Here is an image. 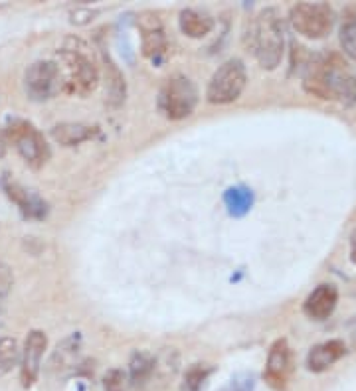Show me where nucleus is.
<instances>
[{
  "mask_svg": "<svg viewBox=\"0 0 356 391\" xmlns=\"http://www.w3.org/2000/svg\"><path fill=\"white\" fill-rule=\"evenodd\" d=\"M246 46L264 70H275L285 52V26L275 8L257 12L246 32Z\"/></svg>",
  "mask_w": 356,
  "mask_h": 391,
  "instance_id": "7ed1b4c3",
  "label": "nucleus"
},
{
  "mask_svg": "<svg viewBox=\"0 0 356 391\" xmlns=\"http://www.w3.org/2000/svg\"><path fill=\"white\" fill-rule=\"evenodd\" d=\"M246 81V66L239 59H228L212 75L206 89V99L214 105L234 103L241 95Z\"/></svg>",
  "mask_w": 356,
  "mask_h": 391,
  "instance_id": "0eeeda50",
  "label": "nucleus"
},
{
  "mask_svg": "<svg viewBox=\"0 0 356 391\" xmlns=\"http://www.w3.org/2000/svg\"><path fill=\"white\" fill-rule=\"evenodd\" d=\"M157 372V360L147 352H137L129 363V376L133 383H145Z\"/></svg>",
  "mask_w": 356,
  "mask_h": 391,
  "instance_id": "a211bd4d",
  "label": "nucleus"
},
{
  "mask_svg": "<svg viewBox=\"0 0 356 391\" xmlns=\"http://www.w3.org/2000/svg\"><path fill=\"white\" fill-rule=\"evenodd\" d=\"M97 134V127H89L83 123H61L52 129V139L61 146H75L91 141Z\"/></svg>",
  "mask_w": 356,
  "mask_h": 391,
  "instance_id": "4468645a",
  "label": "nucleus"
},
{
  "mask_svg": "<svg viewBox=\"0 0 356 391\" xmlns=\"http://www.w3.org/2000/svg\"><path fill=\"white\" fill-rule=\"evenodd\" d=\"M339 303V292L333 285H321L313 290L305 301V314L313 320H325L333 314L335 306Z\"/></svg>",
  "mask_w": 356,
  "mask_h": 391,
  "instance_id": "9b49d317",
  "label": "nucleus"
},
{
  "mask_svg": "<svg viewBox=\"0 0 356 391\" xmlns=\"http://www.w3.org/2000/svg\"><path fill=\"white\" fill-rule=\"evenodd\" d=\"M56 66L61 79V91L70 95L86 97L93 93V89L99 83L97 63L88 43H83L81 40L70 38L63 43V48L58 52Z\"/></svg>",
  "mask_w": 356,
  "mask_h": 391,
  "instance_id": "f257e3e1",
  "label": "nucleus"
},
{
  "mask_svg": "<svg viewBox=\"0 0 356 391\" xmlns=\"http://www.w3.org/2000/svg\"><path fill=\"white\" fill-rule=\"evenodd\" d=\"M46 346H48V338L42 330H32L26 336L24 350H22V356H20V363H22L20 365V377H22L24 388H30L38 379Z\"/></svg>",
  "mask_w": 356,
  "mask_h": 391,
  "instance_id": "1a4fd4ad",
  "label": "nucleus"
},
{
  "mask_svg": "<svg viewBox=\"0 0 356 391\" xmlns=\"http://www.w3.org/2000/svg\"><path fill=\"white\" fill-rule=\"evenodd\" d=\"M4 190H6L8 198L22 210L24 216L38 217V219L46 216V203L40 200L38 194L30 192V190L16 184V182H10L8 178L4 180Z\"/></svg>",
  "mask_w": 356,
  "mask_h": 391,
  "instance_id": "f8f14e48",
  "label": "nucleus"
},
{
  "mask_svg": "<svg viewBox=\"0 0 356 391\" xmlns=\"http://www.w3.org/2000/svg\"><path fill=\"white\" fill-rule=\"evenodd\" d=\"M12 287H14V273L6 263L0 261V299H4Z\"/></svg>",
  "mask_w": 356,
  "mask_h": 391,
  "instance_id": "393cba45",
  "label": "nucleus"
},
{
  "mask_svg": "<svg viewBox=\"0 0 356 391\" xmlns=\"http://www.w3.org/2000/svg\"><path fill=\"white\" fill-rule=\"evenodd\" d=\"M103 73H105V95L107 103L111 107H119L125 101V77L119 72V68L113 63V59L107 54L103 56Z\"/></svg>",
  "mask_w": 356,
  "mask_h": 391,
  "instance_id": "dca6fc26",
  "label": "nucleus"
},
{
  "mask_svg": "<svg viewBox=\"0 0 356 391\" xmlns=\"http://www.w3.org/2000/svg\"><path fill=\"white\" fill-rule=\"evenodd\" d=\"M291 365H293L291 350L285 340H277L269 350V358H267L266 379L269 381V385H273L277 390L285 388V381L291 374Z\"/></svg>",
  "mask_w": 356,
  "mask_h": 391,
  "instance_id": "9d476101",
  "label": "nucleus"
},
{
  "mask_svg": "<svg viewBox=\"0 0 356 391\" xmlns=\"http://www.w3.org/2000/svg\"><path fill=\"white\" fill-rule=\"evenodd\" d=\"M4 141L14 145L18 154L28 162L32 168H40L50 159V146L44 134L28 121L12 119L4 127Z\"/></svg>",
  "mask_w": 356,
  "mask_h": 391,
  "instance_id": "20e7f679",
  "label": "nucleus"
},
{
  "mask_svg": "<svg viewBox=\"0 0 356 391\" xmlns=\"http://www.w3.org/2000/svg\"><path fill=\"white\" fill-rule=\"evenodd\" d=\"M0 301H2V299H0Z\"/></svg>",
  "mask_w": 356,
  "mask_h": 391,
  "instance_id": "bb28decb",
  "label": "nucleus"
},
{
  "mask_svg": "<svg viewBox=\"0 0 356 391\" xmlns=\"http://www.w3.org/2000/svg\"><path fill=\"white\" fill-rule=\"evenodd\" d=\"M178 24H180V30H182L184 36H188V38H204L214 28V18L206 14V12H202V10L188 8V10L180 12Z\"/></svg>",
  "mask_w": 356,
  "mask_h": 391,
  "instance_id": "2eb2a0df",
  "label": "nucleus"
},
{
  "mask_svg": "<svg viewBox=\"0 0 356 391\" xmlns=\"http://www.w3.org/2000/svg\"><path fill=\"white\" fill-rule=\"evenodd\" d=\"M20 356H22V350L14 338L2 336L0 338V374L12 372V368H16V363L20 362Z\"/></svg>",
  "mask_w": 356,
  "mask_h": 391,
  "instance_id": "6ab92c4d",
  "label": "nucleus"
},
{
  "mask_svg": "<svg viewBox=\"0 0 356 391\" xmlns=\"http://www.w3.org/2000/svg\"><path fill=\"white\" fill-rule=\"evenodd\" d=\"M341 48L348 58L356 59V16L348 18L341 28Z\"/></svg>",
  "mask_w": 356,
  "mask_h": 391,
  "instance_id": "5701e85b",
  "label": "nucleus"
},
{
  "mask_svg": "<svg viewBox=\"0 0 356 391\" xmlns=\"http://www.w3.org/2000/svg\"><path fill=\"white\" fill-rule=\"evenodd\" d=\"M208 376H210V368H206L204 363H194L192 368H188V372L184 376L182 391H200Z\"/></svg>",
  "mask_w": 356,
  "mask_h": 391,
  "instance_id": "4be33fe9",
  "label": "nucleus"
},
{
  "mask_svg": "<svg viewBox=\"0 0 356 391\" xmlns=\"http://www.w3.org/2000/svg\"><path fill=\"white\" fill-rule=\"evenodd\" d=\"M77 350H79V344H77L75 336L68 338L66 342L58 344L56 352H54V356H52L50 365H52V368H59V370L72 365V362L75 360V356H77Z\"/></svg>",
  "mask_w": 356,
  "mask_h": 391,
  "instance_id": "aec40b11",
  "label": "nucleus"
},
{
  "mask_svg": "<svg viewBox=\"0 0 356 391\" xmlns=\"http://www.w3.org/2000/svg\"><path fill=\"white\" fill-rule=\"evenodd\" d=\"M198 103V89L186 75H175L166 79L159 93V107L166 119L180 121L192 115Z\"/></svg>",
  "mask_w": 356,
  "mask_h": 391,
  "instance_id": "39448f33",
  "label": "nucleus"
},
{
  "mask_svg": "<svg viewBox=\"0 0 356 391\" xmlns=\"http://www.w3.org/2000/svg\"><path fill=\"white\" fill-rule=\"evenodd\" d=\"M346 348L341 340H328L319 346H315L307 356V368L311 372H325L335 362H339L344 356Z\"/></svg>",
  "mask_w": 356,
  "mask_h": 391,
  "instance_id": "ddd939ff",
  "label": "nucleus"
},
{
  "mask_svg": "<svg viewBox=\"0 0 356 391\" xmlns=\"http://www.w3.org/2000/svg\"><path fill=\"white\" fill-rule=\"evenodd\" d=\"M24 89L32 101H48L61 91V79L56 61L40 59L24 73Z\"/></svg>",
  "mask_w": 356,
  "mask_h": 391,
  "instance_id": "6e6552de",
  "label": "nucleus"
},
{
  "mask_svg": "<svg viewBox=\"0 0 356 391\" xmlns=\"http://www.w3.org/2000/svg\"><path fill=\"white\" fill-rule=\"evenodd\" d=\"M105 391H125L127 390V376L123 370H109L103 377Z\"/></svg>",
  "mask_w": 356,
  "mask_h": 391,
  "instance_id": "b1692460",
  "label": "nucleus"
},
{
  "mask_svg": "<svg viewBox=\"0 0 356 391\" xmlns=\"http://www.w3.org/2000/svg\"><path fill=\"white\" fill-rule=\"evenodd\" d=\"M303 83L307 93L326 101L356 95V77L350 75L346 61L337 54H326L315 59L307 70Z\"/></svg>",
  "mask_w": 356,
  "mask_h": 391,
  "instance_id": "f03ea898",
  "label": "nucleus"
},
{
  "mask_svg": "<svg viewBox=\"0 0 356 391\" xmlns=\"http://www.w3.org/2000/svg\"><path fill=\"white\" fill-rule=\"evenodd\" d=\"M166 50V38L159 24V20L152 26H143V56L147 58H159Z\"/></svg>",
  "mask_w": 356,
  "mask_h": 391,
  "instance_id": "f3484780",
  "label": "nucleus"
},
{
  "mask_svg": "<svg viewBox=\"0 0 356 391\" xmlns=\"http://www.w3.org/2000/svg\"><path fill=\"white\" fill-rule=\"evenodd\" d=\"M289 22L305 38H325L335 24V10L326 2H299L289 12Z\"/></svg>",
  "mask_w": 356,
  "mask_h": 391,
  "instance_id": "423d86ee",
  "label": "nucleus"
},
{
  "mask_svg": "<svg viewBox=\"0 0 356 391\" xmlns=\"http://www.w3.org/2000/svg\"><path fill=\"white\" fill-rule=\"evenodd\" d=\"M252 390H253L252 376H239L234 379V391H252Z\"/></svg>",
  "mask_w": 356,
  "mask_h": 391,
  "instance_id": "a878e982",
  "label": "nucleus"
},
{
  "mask_svg": "<svg viewBox=\"0 0 356 391\" xmlns=\"http://www.w3.org/2000/svg\"><path fill=\"white\" fill-rule=\"evenodd\" d=\"M226 203H228V208H230V212L232 214H244V212H248L250 210V205H252V194L248 192V190H241V188H232L226 192Z\"/></svg>",
  "mask_w": 356,
  "mask_h": 391,
  "instance_id": "412c9836",
  "label": "nucleus"
}]
</instances>
